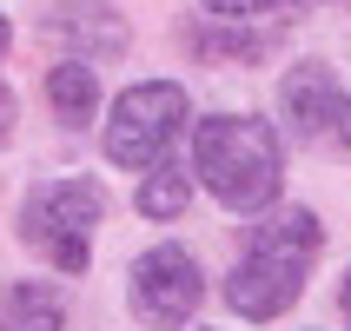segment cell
<instances>
[{
  "mask_svg": "<svg viewBox=\"0 0 351 331\" xmlns=\"http://www.w3.org/2000/svg\"><path fill=\"white\" fill-rule=\"evenodd\" d=\"M213 14H226V20H245V14H258V7H278V0H206Z\"/></svg>",
  "mask_w": 351,
  "mask_h": 331,
  "instance_id": "12",
  "label": "cell"
},
{
  "mask_svg": "<svg viewBox=\"0 0 351 331\" xmlns=\"http://www.w3.org/2000/svg\"><path fill=\"white\" fill-rule=\"evenodd\" d=\"M312 258H318V219L305 212V206L252 225L232 278H226V305H232L239 318H278L298 292H305Z\"/></svg>",
  "mask_w": 351,
  "mask_h": 331,
  "instance_id": "1",
  "label": "cell"
},
{
  "mask_svg": "<svg viewBox=\"0 0 351 331\" xmlns=\"http://www.w3.org/2000/svg\"><path fill=\"white\" fill-rule=\"evenodd\" d=\"M99 212H106V199H99L93 179H47L27 193L20 206V238L34 245L53 272H86V238H93Z\"/></svg>",
  "mask_w": 351,
  "mask_h": 331,
  "instance_id": "3",
  "label": "cell"
},
{
  "mask_svg": "<svg viewBox=\"0 0 351 331\" xmlns=\"http://www.w3.org/2000/svg\"><path fill=\"white\" fill-rule=\"evenodd\" d=\"M278 99H285V119H292L298 139H318V146H351V99H345V86L332 79V66H318V60L292 66Z\"/></svg>",
  "mask_w": 351,
  "mask_h": 331,
  "instance_id": "6",
  "label": "cell"
},
{
  "mask_svg": "<svg viewBox=\"0 0 351 331\" xmlns=\"http://www.w3.org/2000/svg\"><path fill=\"white\" fill-rule=\"evenodd\" d=\"M7 40H14V34H7V20H0V53H7Z\"/></svg>",
  "mask_w": 351,
  "mask_h": 331,
  "instance_id": "15",
  "label": "cell"
},
{
  "mask_svg": "<svg viewBox=\"0 0 351 331\" xmlns=\"http://www.w3.org/2000/svg\"><path fill=\"white\" fill-rule=\"evenodd\" d=\"M199 298H206V285H199V258L186 245H153L133 265V312L146 325H186L199 312Z\"/></svg>",
  "mask_w": 351,
  "mask_h": 331,
  "instance_id": "5",
  "label": "cell"
},
{
  "mask_svg": "<svg viewBox=\"0 0 351 331\" xmlns=\"http://www.w3.org/2000/svg\"><path fill=\"white\" fill-rule=\"evenodd\" d=\"M0 331H60V298L47 285H14L0 298Z\"/></svg>",
  "mask_w": 351,
  "mask_h": 331,
  "instance_id": "9",
  "label": "cell"
},
{
  "mask_svg": "<svg viewBox=\"0 0 351 331\" xmlns=\"http://www.w3.org/2000/svg\"><path fill=\"white\" fill-rule=\"evenodd\" d=\"M193 47L213 53V60H265L272 53V34H199Z\"/></svg>",
  "mask_w": 351,
  "mask_h": 331,
  "instance_id": "11",
  "label": "cell"
},
{
  "mask_svg": "<svg viewBox=\"0 0 351 331\" xmlns=\"http://www.w3.org/2000/svg\"><path fill=\"white\" fill-rule=\"evenodd\" d=\"M47 99H53V113L66 119V126H80V119H93L99 106V79L86 60H60L53 73H47Z\"/></svg>",
  "mask_w": 351,
  "mask_h": 331,
  "instance_id": "8",
  "label": "cell"
},
{
  "mask_svg": "<svg viewBox=\"0 0 351 331\" xmlns=\"http://www.w3.org/2000/svg\"><path fill=\"white\" fill-rule=\"evenodd\" d=\"M179 126H186V86L146 79L133 93H119L113 119H106V159H113V166H133V173H146V166L159 173Z\"/></svg>",
  "mask_w": 351,
  "mask_h": 331,
  "instance_id": "4",
  "label": "cell"
},
{
  "mask_svg": "<svg viewBox=\"0 0 351 331\" xmlns=\"http://www.w3.org/2000/svg\"><path fill=\"white\" fill-rule=\"evenodd\" d=\"M338 305H345V318H351V272H345V285H338Z\"/></svg>",
  "mask_w": 351,
  "mask_h": 331,
  "instance_id": "13",
  "label": "cell"
},
{
  "mask_svg": "<svg viewBox=\"0 0 351 331\" xmlns=\"http://www.w3.org/2000/svg\"><path fill=\"white\" fill-rule=\"evenodd\" d=\"M186 199H193L186 166H159V173L139 186V212H146V219H173V212H186Z\"/></svg>",
  "mask_w": 351,
  "mask_h": 331,
  "instance_id": "10",
  "label": "cell"
},
{
  "mask_svg": "<svg viewBox=\"0 0 351 331\" xmlns=\"http://www.w3.org/2000/svg\"><path fill=\"white\" fill-rule=\"evenodd\" d=\"M47 27H53L60 40H73L80 60H86V53H119V47H126V27H119L106 7H53Z\"/></svg>",
  "mask_w": 351,
  "mask_h": 331,
  "instance_id": "7",
  "label": "cell"
},
{
  "mask_svg": "<svg viewBox=\"0 0 351 331\" xmlns=\"http://www.w3.org/2000/svg\"><path fill=\"white\" fill-rule=\"evenodd\" d=\"M7 113H14V106H7V93H0V139H7Z\"/></svg>",
  "mask_w": 351,
  "mask_h": 331,
  "instance_id": "14",
  "label": "cell"
},
{
  "mask_svg": "<svg viewBox=\"0 0 351 331\" xmlns=\"http://www.w3.org/2000/svg\"><path fill=\"white\" fill-rule=\"evenodd\" d=\"M193 166L232 212H258L278 199V139L265 119H206L193 139Z\"/></svg>",
  "mask_w": 351,
  "mask_h": 331,
  "instance_id": "2",
  "label": "cell"
}]
</instances>
